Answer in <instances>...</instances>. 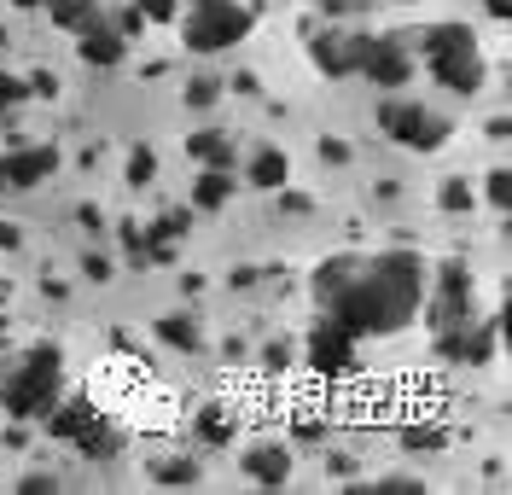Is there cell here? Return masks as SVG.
Wrapping results in <instances>:
<instances>
[{
	"label": "cell",
	"instance_id": "6da1fadb",
	"mask_svg": "<svg viewBox=\"0 0 512 495\" xmlns=\"http://www.w3.org/2000/svg\"><path fill=\"white\" fill-rule=\"evenodd\" d=\"M419 303H425V263L414 251H384V257L355 268V280L326 309L350 338H373V332L408 327L419 315Z\"/></svg>",
	"mask_w": 512,
	"mask_h": 495
},
{
	"label": "cell",
	"instance_id": "7a4b0ae2",
	"mask_svg": "<svg viewBox=\"0 0 512 495\" xmlns=\"http://www.w3.org/2000/svg\"><path fill=\"white\" fill-rule=\"evenodd\" d=\"M64 391V356L53 344H35L24 362L12 367V379L0 385V402H6V414L12 420H41Z\"/></svg>",
	"mask_w": 512,
	"mask_h": 495
},
{
	"label": "cell",
	"instance_id": "3957f363",
	"mask_svg": "<svg viewBox=\"0 0 512 495\" xmlns=\"http://www.w3.org/2000/svg\"><path fill=\"white\" fill-rule=\"evenodd\" d=\"M419 47H425V65L431 76L454 88V94H478L483 88V53L472 30H460V24H431V30L419 35Z\"/></svg>",
	"mask_w": 512,
	"mask_h": 495
},
{
	"label": "cell",
	"instance_id": "277c9868",
	"mask_svg": "<svg viewBox=\"0 0 512 495\" xmlns=\"http://www.w3.org/2000/svg\"><path fill=\"white\" fill-rule=\"evenodd\" d=\"M245 35H251V12L239 0H192V18H187L192 53H227Z\"/></svg>",
	"mask_w": 512,
	"mask_h": 495
},
{
	"label": "cell",
	"instance_id": "5b68a950",
	"mask_svg": "<svg viewBox=\"0 0 512 495\" xmlns=\"http://www.w3.org/2000/svg\"><path fill=\"white\" fill-rule=\"evenodd\" d=\"M379 129L390 134L396 146H408V152H437L448 140V117L425 111L414 99H390V105H379Z\"/></svg>",
	"mask_w": 512,
	"mask_h": 495
},
{
	"label": "cell",
	"instance_id": "8992f818",
	"mask_svg": "<svg viewBox=\"0 0 512 495\" xmlns=\"http://www.w3.org/2000/svg\"><path fill=\"white\" fill-rule=\"evenodd\" d=\"M355 76H367V82H379V88H402V82L414 76V59H408V47L390 41V35H361V47H355Z\"/></svg>",
	"mask_w": 512,
	"mask_h": 495
},
{
	"label": "cell",
	"instance_id": "52a82bcc",
	"mask_svg": "<svg viewBox=\"0 0 512 495\" xmlns=\"http://www.w3.org/2000/svg\"><path fill=\"white\" fill-rule=\"evenodd\" d=\"M460 321H472V280H466L460 263H443L437 297H431V327L448 332V327H460Z\"/></svg>",
	"mask_w": 512,
	"mask_h": 495
},
{
	"label": "cell",
	"instance_id": "ba28073f",
	"mask_svg": "<svg viewBox=\"0 0 512 495\" xmlns=\"http://www.w3.org/2000/svg\"><path fill=\"white\" fill-rule=\"evenodd\" d=\"M53 169H59V146H12V152L0 158V187L30 193V187H41Z\"/></svg>",
	"mask_w": 512,
	"mask_h": 495
},
{
	"label": "cell",
	"instance_id": "9c48e42d",
	"mask_svg": "<svg viewBox=\"0 0 512 495\" xmlns=\"http://www.w3.org/2000/svg\"><path fill=\"white\" fill-rule=\"evenodd\" d=\"M309 367H315V373H326V379H332V373H350V367H355V338L338 327L332 315L309 332Z\"/></svg>",
	"mask_w": 512,
	"mask_h": 495
},
{
	"label": "cell",
	"instance_id": "30bf717a",
	"mask_svg": "<svg viewBox=\"0 0 512 495\" xmlns=\"http://www.w3.org/2000/svg\"><path fill=\"white\" fill-rule=\"evenodd\" d=\"M437 344H443V356L448 362H472V367H483L489 356H495V321H460V327H448V332H437Z\"/></svg>",
	"mask_w": 512,
	"mask_h": 495
},
{
	"label": "cell",
	"instance_id": "8fae6325",
	"mask_svg": "<svg viewBox=\"0 0 512 495\" xmlns=\"http://www.w3.org/2000/svg\"><path fill=\"white\" fill-rule=\"evenodd\" d=\"M355 47H361V35H344V30H320L309 41L320 76H355Z\"/></svg>",
	"mask_w": 512,
	"mask_h": 495
},
{
	"label": "cell",
	"instance_id": "7c38bea8",
	"mask_svg": "<svg viewBox=\"0 0 512 495\" xmlns=\"http://www.w3.org/2000/svg\"><path fill=\"white\" fill-rule=\"evenodd\" d=\"M82 35V59L94 70H111V65H123V53H128V41H123V30H111V24H88V30H76Z\"/></svg>",
	"mask_w": 512,
	"mask_h": 495
},
{
	"label": "cell",
	"instance_id": "4fadbf2b",
	"mask_svg": "<svg viewBox=\"0 0 512 495\" xmlns=\"http://www.w3.org/2000/svg\"><path fill=\"white\" fill-rule=\"evenodd\" d=\"M245 472H251L256 484H286L291 478V449H280V443H256V449H245Z\"/></svg>",
	"mask_w": 512,
	"mask_h": 495
},
{
	"label": "cell",
	"instance_id": "5bb4252c",
	"mask_svg": "<svg viewBox=\"0 0 512 495\" xmlns=\"http://www.w3.org/2000/svg\"><path fill=\"white\" fill-rule=\"evenodd\" d=\"M245 175H251V187L274 193V187H286V181H291V158L280 152V146H262V152L251 158V169H245Z\"/></svg>",
	"mask_w": 512,
	"mask_h": 495
},
{
	"label": "cell",
	"instance_id": "9a60e30c",
	"mask_svg": "<svg viewBox=\"0 0 512 495\" xmlns=\"http://www.w3.org/2000/svg\"><path fill=\"white\" fill-rule=\"evenodd\" d=\"M187 152H192V164H204V169H233V140L222 129H198L187 140Z\"/></svg>",
	"mask_w": 512,
	"mask_h": 495
},
{
	"label": "cell",
	"instance_id": "2e32d148",
	"mask_svg": "<svg viewBox=\"0 0 512 495\" xmlns=\"http://www.w3.org/2000/svg\"><path fill=\"white\" fill-rule=\"evenodd\" d=\"M70 443H76V449H82L88 461H111V455L123 449V437H117V426H105L99 414H94V420H88V426H82V431H76Z\"/></svg>",
	"mask_w": 512,
	"mask_h": 495
},
{
	"label": "cell",
	"instance_id": "e0dca14e",
	"mask_svg": "<svg viewBox=\"0 0 512 495\" xmlns=\"http://www.w3.org/2000/svg\"><path fill=\"white\" fill-rule=\"evenodd\" d=\"M233 187H239V181H233L227 169H204V175L192 181V210H222L227 198H233Z\"/></svg>",
	"mask_w": 512,
	"mask_h": 495
},
{
	"label": "cell",
	"instance_id": "ac0fdd59",
	"mask_svg": "<svg viewBox=\"0 0 512 495\" xmlns=\"http://www.w3.org/2000/svg\"><path fill=\"white\" fill-rule=\"evenodd\" d=\"M355 268H361V257H326V263L315 268V297L320 303H332V297L344 292L355 280Z\"/></svg>",
	"mask_w": 512,
	"mask_h": 495
},
{
	"label": "cell",
	"instance_id": "d6986e66",
	"mask_svg": "<svg viewBox=\"0 0 512 495\" xmlns=\"http://www.w3.org/2000/svg\"><path fill=\"white\" fill-rule=\"evenodd\" d=\"M158 338H163V344H175V350H198V344H204V327H198L192 315H163Z\"/></svg>",
	"mask_w": 512,
	"mask_h": 495
},
{
	"label": "cell",
	"instance_id": "ffe728a7",
	"mask_svg": "<svg viewBox=\"0 0 512 495\" xmlns=\"http://www.w3.org/2000/svg\"><path fill=\"white\" fill-rule=\"evenodd\" d=\"M53 6V24L59 30H88L99 18V0H47Z\"/></svg>",
	"mask_w": 512,
	"mask_h": 495
},
{
	"label": "cell",
	"instance_id": "44dd1931",
	"mask_svg": "<svg viewBox=\"0 0 512 495\" xmlns=\"http://www.w3.org/2000/svg\"><path fill=\"white\" fill-rule=\"evenodd\" d=\"M152 175H158V152H146V146H140V152L128 158V181H134V187H146Z\"/></svg>",
	"mask_w": 512,
	"mask_h": 495
},
{
	"label": "cell",
	"instance_id": "7402d4cb",
	"mask_svg": "<svg viewBox=\"0 0 512 495\" xmlns=\"http://www.w3.org/2000/svg\"><path fill=\"white\" fill-rule=\"evenodd\" d=\"M402 443H408V449H414V455H431V449H443V443H448V437H443V431H437V426H425V431H408V437H402Z\"/></svg>",
	"mask_w": 512,
	"mask_h": 495
},
{
	"label": "cell",
	"instance_id": "603a6c76",
	"mask_svg": "<svg viewBox=\"0 0 512 495\" xmlns=\"http://www.w3.org/2000/svg\"><path fill=\"white\" fill-rule=\"evenodd\" d=\"M134 12H140V18H152V24H169V18L181 12V0H134Z\"/></svg>",
	"mask_w": 512,
	"mask_h": 495
},
{
	"label": "cell",
	"instance_id": "cb8c5ba5",
	"mask_svg": "<svg viewBox=\"0 0 512 495\" xmlns=\"http://www.w3.org/2000/svg\"><path fill=\"white\" fill-rule=\"evenodd\" d=\"M158 478L163 484H198V461H163Z\"/></svg>",
	"mask_w": 512,
	"mask_h": 495
},
{
	"label": "cell",
	"instance_id": "d4e9b609",
	"mask_svg": "<svg viewBox=\"0 0 512 495\" xmlns=\"http://www.w3.org/2000/svg\"><path fill=\"white\" fill-rule=\"evenodd\" d=\"M30 99V82H18L12 70H0V105H24Z\"/></svg>",
	"mask_w": 512,
	"mask_h": 495
},
{
	"label": "cell",
	"instance_id": "484cf974",
	"mask_svg": "<svg viewBox=\"0 0 512 495\" xmlns=\"http://www.w3.org/2000/svg\"><path fill=\"white\" fill-rule=\"evenodd\" d=\"M489 204H495V210H507V204H512V175H507V169H495V175H489Z\"/></svg>",
	"mask_w": 512,
	"mask_h": 495
},
{
	"label": "cell",
	"instance_id": "4316f807",
	"mask_svg": "<svg viewBox=\"0 0 512 495\" xmlns=\"http://www.w3.org/2000/svg\"><path fill=\"white\" fill-rule=\"evenodd\" d=\"M443 204H448V210H466V204H472V187H466V181H448Z\"/></svg>",
	"mask_w": 512,
	"mask_h": 495
},
{
	"label": "cell",
	"instance_id": "83f0119b",
	"mask_svg": "<svg viewBox=\"0 0 512 495\" xmlns=\"http://www.w3.org/2000/svg\"><path fill=\"white\" fill-rule=\"evenodd\" d=\"M216 99V82H187V105H210Z\"/></svg>",
	"mask_w": 512,
	"mask_h": 495
},
{
	"label": "cell",
	"instance_id": "f1b7e54d",
	"mask_svg": "<svg viewBox=\"0 0 512 495\" xmlns=\"http://www.w3.org/2000/svg\"><path fill=\"white\" fill-rule=\"evenodd\" d=\"M320 158H326V164H344V158H350V146H344V140H320Z\"/></svg>",
	"mask_w": 512,
	"mask_h": 495
},
{
	"label": "cell",
	"instance_id": "f546056e",
	"mask_svg": "<svg viewBox=\"0 0 512 495\" xmlns=\"http://www.w3.org/2000/svg\"><path fill=\"white\" fill-rule=\"evenodd\" d=\"M204 437H227V420H222V414H216V408L204 414Z\"/></svg>",
	"mask_w": 512,
	"mask_h": 495
},
{
	"label": "cell",
	"instance_id": "4dcf8cb0",
	"mask_svg": "<svg viewBox=\"0 0 512 495\" xmlns=\"http://www.w3.org/2000/svg\"><path fill=\"white\" fill-rule=\"evenodd\" d=\"M88 280H111V263L105 257H88Z\"/></svg>",
	"mask_w": 512,
	"mask_h": 495
},
{
	"label": "cell",
	"instance_id": "1f68e13d",
	"mask_svg": "<svg viewBox=\"0 0 512 495\" xmlns=\"http://www.w3.org/2000/svg\"><path fill=\"white\" fill-rule=\"evenodd\" d=\"M483 6H489V18H507L512 12V0H483Z\"/></svg>",
	"mask_w": 512,
	"mask_h": 495
},
{
	"label": "cell",
	"instance_id": "d6a6232c",
	"mask_svg": "<svg viewBox=\"0 0 512 495\" xmlns=\"http://www.w3.org/2000/svg\"><path fill=\"white\" fill-rule=\"evenodd\" d=\"M0 245H6V251H12V245H18V228H0Z\"/></svg>",
	"mask_w": 512,
	"mask_h": 495
},
{
	"label": "cell",
	"instance_id": "836d02e7",
	"mask_svg": "<svg viewBox=\"0 0 512 495\" xmlns=\"http://www.w3.org/2000/svg\"><path fill=\"white\" fill-rule=\"evenodd\" d=\"M12 6H47V0H12Z\"/></svg>",
	"mask_w": 512,
	"mask_h": 495
}]
</instances>
